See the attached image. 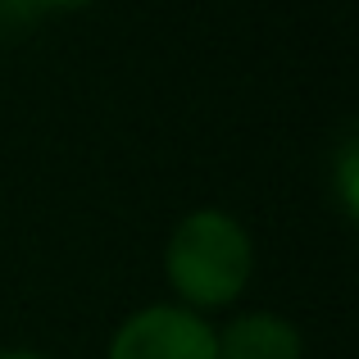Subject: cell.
Here are the masks:
<instances>
[{
    "label": "cell",
    "instance_id": "6da1fadb",
    "mask_svg": "<svg viewBox=\"0 0 359 359\" xmlns=\"http://www.w3.org/2000/svg\"><path fill=\"white\" fill-rule=\"evenodd\" d=\"M250 264H255L250 237L223 210L187 214L164 250V273L173 282V291L201 309L232 305L250 282Z\"/></svg>",
    "mask_w": 359,
    "mask_h": 359
},
{
    "label": "cell",
    "instance_id": "7a4b0ae2",
    "mask_svg": "<svg viewBox=\"0 0 359 359\" xmlns=\"http://www.w3.org/2000/svg\"><path fill=\"white\" fill-rule=\"evenodd\" d=\"M109 359H219L214 327L177 305H150L132 314L109 341Z\"/></svg>",
    "mask_w": 359,
    "mask_h": 359
},
{
    "label": "cell",
    "instance_id": "3957f363",
    "mask_svg": "<svg viewBox=\"0 0 359 359\" xmlns=\"http://www.w3.org/2000/svg\"><path fill=\"white\" fill-rule=\"evenodd\" d=\"M219 359H300L296 323L278 314H241L214 337Z\"/></svg>",
    "mask_w": 359,
    "mask_h": 359
},
{
    "label": "cell",
    "instance_id": "277c9868",
    "mask_svg": "<svg viewBox=\"0 0 359 359\" xmlns=\"http://www.w3.org/2000/svg\"><path fill=\"white\" fill-rule=\"evenodd\" d=\"M341 201H346V214H355V141L341 150Z\"/></svg>",
    "mask_w": 359,
    "mask_h": 359
},
{
    "label": "cell",
    "instance_id": "5b68a950",
    "mask_svg": "<svg viewBox=\"0 0 359 359\" xmlns=\"http://www.w3.org/2000/svg\"><path fill=\"white\" fill-rule=\"evenodd\" d=\"M46 9H82V5H91V0H41Z\"/></svg>",
    "mask_w": 359,
    "mask_h": 359
},
{
    "label": "cell",
    "instance_id": "8992f818",
    "mask_svg": "<svg viewBox=\"0 0 359 359\" xmlns=\"http://www.w3.org/2000/svg\"><path fill=\"white\" fill-rule=\"evenodd\" d=\"M0 359H46V355H32V351H5Z\"/></svg>",
    "mask_w": 359,
    "mask_h": 359
}]
</instances>
